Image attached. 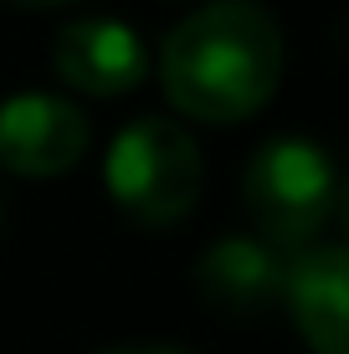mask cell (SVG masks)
I'll list each match as a JSON object with an SVG mask.
<instances>
[{
	"mask_svg": "<svg viewBox=\"0 0 349 354\" xmlns=\"http://www.w3.org/2000/svg\"><path fill=\"white\" fill-rule=\"evenodd\" d=\"M108 354H185V349H170V344H129V349H108Z\"/></svg>",
	"mask_w": 349,
	"mask_h": 354,
	"instance_id": "cell-8",
	"label": "cell"
},
{
	"mask_svg": "<svg viewBox=\"0 0 349 354\" xmlns=\"http://www.w3.org/2000/svg\"><path fill=\"white\" fill-rule=\"evenodd\" d=\"M283 77V31L252 0H216L164 36V97L200 124H242Z\"/></svg>",
	"mask_w": 349,
	"mask_h": 354,
	"instance_id": "cell-1",
	"label": "cell"
},
{
	"mask_svg": "<svg viewBox=\"0 0 349 354\" xmlns=\"http://www.w3.org/2000/svg\"><path fill=\"white\" fill-rule=\"evenodd\" d=\"M93 129L82 108L62 103L52 93H21L0 103V169L26 180L67 175L88 154Z\"/></svg>",
	"mask_w": 349,
	"mask_h": 354,
	"instance_id": "cell-4",
	"label": "cell"
},
{
	"mask_svg": "<svg viewBox=\"0 0 349 354\" xmlns=\"http://www.w3.org/2000/svg\"><path fill=\"white\" fill-rule=\"evenodd\" d=\"M52 72L77 93L118 97L144 82V46L124 21H72L52 46Z\"/></svg>",
	"mask_w": 349,
	"mask_h": 354,
	"instance_id": "cell-5",
	"label": "cell"
},
{
	"mask_svg": "<svg viewBox=\"0 0 349 354\" xmlns=\"http://www.w3.org/2000/svg\"><path fill=\"white\" fill-rule=\"evenodd\" d=\"M242 195L257 221V241H267L272 252H314V241L339 211V175L319 144L272 139L252 154Z\"/></svg>",
	"mask_w": 349,
	"mask_h": 354,
	"instance_id": "cell-3",
	"label": "cell"
},
{
	"mask_svg": "<svg viewBox=\"0 0 349 354\" xmlns=\"http://www.w3.org/2000/svg\"><path fill=\"white\" fill-rule=\"evenodd\" d=\"M283 298L314 354H349V257L344 247H314L283 272Z\"/></svg>",
	"mask_w": 349,
	"mask_h": 354,
	"instance_id": "cell-6",
	"label": "cell"
},
{
	"mask_svg": "<svg viewBox=\"0 0 349 354\" xmlns=\"http://www.w3.org/2000/svg\"><path fill=\"white\" fill-rule=\"evenodd\" d=\"M6 6H31V10H41V6H62V0H6Z\"/></svg>",
	"mask_w": 349,
	"mask_h": 354,
	"instance_id": "cell-9",
	"label": "cell"
},
{
	"mask_svg": "<svg viewBox=\"0 0 349 354\" xmlns=\"http://www.w3.org/2000/svg\"><path fill=\"white\" fill-rule=\"evenodd\" d=\"M103 175H108V195L118 201V211L139 226L185 221L200 201V185H206L200 144L175 118H160V113H144L118 133Z\"/></svg>",
	"mask_w": 349,
	"mask_h": 354,
	"instance_id": "cell-2",
	"label": "cell"
},
{
	"mask_svg": "<svg viewBox=\"0 0 349 354\" xmlns=\"http://www.w3.org/2000/svg\"><path fill=\"white\" fill-rule=\"evenodd\" d=\"M283 257L257 236H226L216 241L206 257L196 262V288L216 313H252L272 308V298H283Z\"/></svg>",
	"mask_w": 349,
	"mask_h": 354,
	"instance_id": "cell-7",
	"label": "cell"
}]
</instances>
